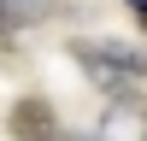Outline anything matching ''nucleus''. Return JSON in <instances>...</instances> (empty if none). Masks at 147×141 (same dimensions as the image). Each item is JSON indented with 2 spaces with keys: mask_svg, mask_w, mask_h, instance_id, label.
Here are the masks:
<instances>
[{
  "mask_svg": "<svg viewBox=\"0 0 147 141\" xmlns=\"http://www.w3.org/2000/svg\"><path fill=\"white\" fill-rule=\"evenodd\" d=\"M71 53L112 106H141V53L129 41H77Z\"/></svg>",
  "mask_w": 147,
  "mask_h": 141,
  "instance_id": "obj_1",
  "label": "nucleus"
},
{
  "mask_svg": "<svg viewBox=\"0 0 147 141\" xmlns=\"http://www.w3.org/2000/svg\"><path fill=\"white\" fill-rule=\"evenodd\" d=\"M129 12H136V18H141V12H147V0H129Z\"/></svg>",
  "mask_w": 147,
  "mask_h": 141,
  "instance_id": "obj_6",
  "label": "nucleus"
},
{
  "mask_svg": "<svg viewBox=\"0 0 147 141\" xmlns=\"http://www.w3.org/2000/svg\"><path fill=\"white\" fill-rule=\"evenodd\" d=\"M141 106H118V117H106V135H118V141H141Z\"/></svg>",
  "mask_w": 147,
  "mask_h": 141,
  "instance_id": "obj_3",
  "label": "nucleus"
},
{
  "mask_svg": "<svg viewBox=\"0 0 147 141\" xmlns=\"http://www.w3.org/2000/svg\"><path fill=\"white\" fill-rule=\"evenodd\" d=\"M6 12H12V23H18V18H41L47 0H6Z\"/></svg>",
  "mask_w": 147,
  "mask_h": 141,
  "instance_id": "obj_4",
  "label": "nucleus"
},
{
  "mask_svg": "<svg viewBox=\"0 0 147 141\" xmlns=\"http://www.w3.org/2000/svg\"><path fill=\"white\" fill-rule=\"evenodd\" d=\"M53 141H82V135H53Z\"/></svg>",
  "mask_w": 147,
  "mask_h": 141,
  "instance_id": "obj_7",
  "label": "nucleus"
},
{
  "mask_svg": "<svg viewBox=\"0 0 147 141\" xmlns=\"http://www.w3.org/2000/svg\"><path fill=\"white\" fill-rule=\"evenodd\" d=\"M53 135H59V117H53V106L41 94L12 106V141H53Z\"/></svg>",
  "mask_w": 147,
  "mask_h": 141,
  "instance_id": "obj_2",
  "label": "nucleus"
},
{
  "mask_svg": "<svg viewBox=\"0 0 147 141\" xmlns=\"http://www.w3.org/2000/svg\"><path fill=\"white\" fill-rule=\"evenodd\" d=\"M12 35V12H6V0H0V41Z\"/></svg>",
  "mask_w": 147,
  "mask_h": 141,
  "instance_id": "obj_5",
  "label": "nucleus"
}]
</instances>
